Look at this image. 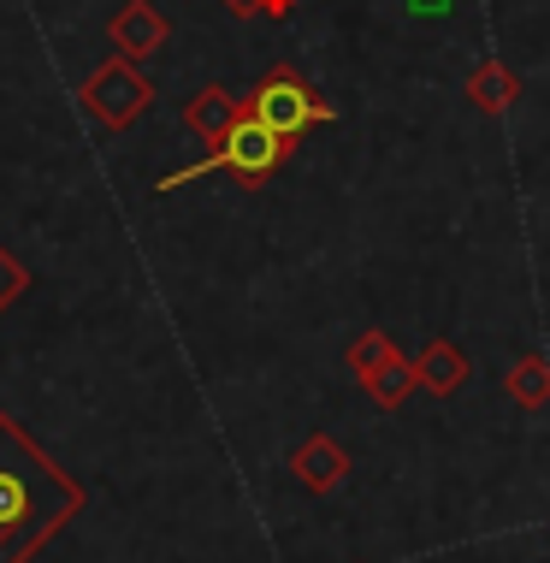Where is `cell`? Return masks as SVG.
<instances>
[{"label": "cell", "instance_id": "3957f363", "mask_svg": "<svg viewBox=\"0 0 550 563\" xmlns=\"http://www.w3.org/2000/svg\"><path fill=\"white\" fill-rule=\"evenodd\" d=\"M249 113L261 119L267 131H279V136H290L296 143L302 131H314V125H332V113L326 101L314 96V84L302 78L296 66H279V71H267L261 84H255V96H249Z\"/></svg>", "mask_w": 550, "mask_h": 563}, {"label": "cell", "instance_id": "8fae6325", "mask_svg": "<svg viewBox=\"0 0 550 563\" xmlns=\"http://www.w3.org/2000/svg\"><path fill=\"white\" fill-rule=\"evenodd\" d=\"M509 398L521 409H545L550 404V362L545 356H527L509 368Z\"/></svg>", "mask_w": 550, "mask_h": 563}, {"label": "cell", "instance_id": "7a4b0ae2", "mask_svg": "<svg viewBox=\"0 0 550 563\" xmlns=\"http://www.w3.org/2000/svg\"><path fill=\"white\" fill-rule=\"evenodd\" d=\"M290 148H296L290 136L267 131L255 113H237V125L213 143V155L183 166V173H166L155 190H183V185H195V178H207V173H232V178H243V185H261V178H272L290 161Z\"/></svg>", "mask_w": 550, "mask_h": 563}, {"label": "cell", "instance_id": "5b68a950", "mask_svg": "<svg viewBox=\"0 0 550 563\" xmlns=\"http://www.w3.org/2000/svg\"><path fill=\"white\" fill-rule=\"evenodd\" d=\"M106 36H113V48L125 59H148L155 48H166V19L155 0H125L113 12V24H106Z\"/></svg>", "mask_w": 550, "mask_h": 563}, {"label": "cell", "instance_id": "6da1fadb", "mask_svg": "<svg viewBox=\"0 0 550 563\" xmlns=\"http://www.w3.org/2000/svg\"><path fill=\"white\" fill-rule=\"evenodd\" d=\"M78 510L83 493L30 445L19 421L0 416V563H24Z\"/></svg>", "mask_w": 550, "mask_h": 563}, {"label": "cell", "instance_id": "4fadbf2b", "mask_svg": "<svg viewBox=\"0 0 550 563\" xmlns=\"http://www.w3.org/2000/svg\"><path fill=\"white\" fill-rule=\"evenodd\" d=\"M24 285H30V273H24L19 262H12V255H7V250H0V314H7V309H12V302H19V297H24Z\"/></svg>", "mask_w": 550, "mask_h": 563}, {"label": "cell", "instance_id": "277c9868", "mask_svg": "<svg viewBox=\"0 0 550 563\" xmlns=\"http://www.w3.org/2000/svg\"><path fill=\"white\" fill-rule=\"evenodd\" d=\"M148 101H155V84H148L143 71H136V59H125V54H113L96 78L83 84V113H96L106 131L136 125V119L148 113Z\"/></svg>", "mask_w": 550, "mask_h": 563}, {"label": "cell", "instance_id": "5bb4252c", "mask_svg": "<svg viewBox=\"0 0 550 563\" xmlns=\"http://www.w3.org/2000/svg\"><path fill=\"white\" fill-rule=\"evenodd\" d=\"M232 19H255V12H267V19H290V7L296 0H220Z\"/></svg>", "mask_w": 550, "mask_h": 563}, {"label": "cell", "instance_id": "ba28073f", "mask_svg": "<svg viewBox=\"0 0 550 563\" xmlns=\"http://www.w3.org/2000/svg\"><path fill=\"white\" fill-rule=\"evenodd\" d=\"M415 374H420V386H426V391H438V398H450V391L468 379V356H462V350H456L450 339H438V344H426V350H420Z\"/></svg>", "mask_w": 550, "mask_h": 563}, {"label": "cell", "instance_id": "52a82bcc", "mask_svg": "<svg viewBox=\"0 0 550 563\" xmlns=\"http://www.w3.org/2000/svg\"><path fill=\"white\" fill-rule=\"evenodd\" d=\"M515 96H521V78H515L503 59H480V66L468 71V101H473L480 113H503Z\"/></svg>", "mask_w": 550, "mask_h": 563}, {"label": "cell", "instance_id": "9c48e42d", "mask_svg": "<svg viewBox=\"0 0 550 563\" xmlns=\"http://www.w3.org/2000/svg\"><path fill=\"white\" fill-rule=\"evenodd\" d=\"M232 125H237V96L225 84H207L202 96L190 101V131L202 136V143H220Z\"/></svg>", "mask_w": 550, "mask_h": 563}, {"label": "cell", "instance_id": "9a60e30c", "mask_svg": "<svg viewBox=\"0 0 550 563\" xmlns=\"http://www.w3.org/2000/svg\"><path fill=\"white\" fill-rule=\"evenodd\" d=\"M408 12H415V19H445L450 0H408Z\"/></svg>", "mask_w": 550, "mask_h": 563}, {"label": "cell", "instance_id": "7c38bea8", "mask_svg": "<svg viewBox=\"0 0 550 563\" xmlns=\"http://www.w3.org/2000/svg\"><path fill=\"white\" fill-rule=\"evenodd\" d=\"M391 356H396V350H391V339H385V332H361V339L349 344V368H356V379L379 374Z\"/></svg>", "mask_w": 550, "mask_h": 563}, {"label": "cell", "instance_id": "8992f818", "mask_svg": "<svg viewBox=\"0 0 550 563\" xmlns=\"http://www.w3.org/2000/svg\"><path fill=\"white\" fill-rule=\"evenodd\" d=\"M290 475H302V486H308V493H332V486H338V481L349 475V456H344L338 439L314 433L308 445L290 456Z\"/></svg>", "mask_w": 550, "mask_h": 563}, {"label": "cell", "instance_id": "30bf717a", "mask_svg": "<svg viewBox=\"0 0 550 563\" xmlns=\"http://www.w3.org/2000/svg\"><path fill=\"white\" fill-rule=\"evenodd\" d=\"M361 386H367V398H373V404H385V409H396V404H403V398H408V391H415V386H420V374H415V362H403V356H391V362H385V368H379V374H367V379H361Z\"/></svg>", "mask_w": 550, "mask_h": 563}]
</instances>
